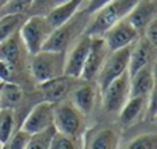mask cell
<instances>
[{
    "label": "cell",
    "instance_id": "obj_1",
    "mask_svg": "<svg viewBox=\"0 0 157 149\" xmlns=\"http://www.w3.org/2000/svg\"><path fill=\"white\" fill-rule=\"evenodd\" d=\"M90 18H91V14L87 13L84 8H80L65 24L54 28L43 50L65 53L83 33H86Z\"/></svg>",
    "mask_w": 157,
    "mask_h": 149
},
{
    "label": "cell",
    "instance_id": "obj_2",
    "mask_svg": "<svg viewBox=\"0 0 157 149\" xmlns=\"http://www.w3.org/2000/svg\"><path fill=\"white\" fill-rule=\"evenodd\" d=\"M138 0H110L103 7L91 14V18L86 28L90 36H102L112 25L127 18Z\"/></svg>",
    "mask_w": 157,
    "mask_h": 149
},
{
    "label": "cell",
    "instance_id": "obj_3",
    "mask_svg": "<svg viewBox=\"0 0 157 149\" xmlns=\"http://www.w3.org/2000/svg\"><path fill=\"white\" fill-rule=\"evenodd\" d=\"M65 53L41 50L29 58V73L36 84L63 75Z\"/></svg>",
    "mask_w": 157,
    "mask_h": 149
},
{
    "label": "cell",
    "instance_id": "obj_4",
    "mask_svg": "<svg viewBox=\"0 0 157 149\" xmlns=\"http://www.w3.org/2000/svg\"><path fill=\"white\" fill-rule=\"evenodd\" d=\"M54 128L66 135L83 137L87 130V116L66 98L54 104Z\"/></svg>",
    "mask_w": 157,
    "mask_h": 149
},
{
    "label": "cell",
    "instance_id": "obj_5",
    "mask_svg": "<svg viewBox=\"0 0 157 149\" xmlns=\"http://www.w3.org/2000/svg\"><path fill=\"white\" fill-rule=\"evenodd\" d=\"M54 28L47 21L46 15H28L18 33L29 55L41 51L46 46Z\"/></svg>",
    "mask_w": 157,
    "mask_h": 149
},
{
    "label": "cell",
    "instance_id": "obj_6",
    "mask_svg": "<svg viewBox=\"0 0 157 149\" xmlns=\"http://www.w3.org/2000/svg\"><path fill=\"white\" fill-rule=\"evenodd\" d=\"M130 98V75L123 73L101 91L102 111L108 115H119Z\"/></svg>",
    "mask_w": 157,
    "mask_h": 149
},
{
    "label": "cell",
    "instance_id": "obj_7",
    "mask_svg": "<svg viewBox=\"0 0 157 149\" xmlns=\"http://www.w3.org/2000/svg\"><path fill=\"white\" fill-rule=\"evenodd\" d=\"M130 51L131 46L124 47V49L110 51L101 68L99 73L97 76V83L99 91L105 90L108 84H110L114 79L120 77L123 73L128 72V61H130Z\"/></svg>",
    "mask_w": 157,
    "mask_h": 149
},
{
    "label": "cell",
    "instance_id": "obj_8",
    "mask_svg": "<svg viewBox=\"0 0 157 149\" xmlns=\"http://www.w3.org/2000/svg\"><path fill=\"white\" fill-rule=\"evenodd\" d=\"M50 127H54V104L44 100L37 101L29 109L19 126L28 134L40 133Z\"/></svg>",
    "mask_w": 157,
    "mask_h": 149
},
{
    "label": "cell",
    "instance_id": "obj_9",
    "mask_svg": "<svg viewBox=\"0 0 157 149\" xmlns=\"http://www.w3.org/2000/svg\"><path fill=\"white\" fill-rule=\"evenodd\" d=\"M90 46H91V36L87 35V33H83L66 50L63 75L80 79L84 64H86V60H87V55H88V51H90Z\"/></svg>",
    "mask_w": 157,
    "mask_h": 149
},
{
    "label": "cell",
    "instance_id": "obj_10",
    "mask_svg": "<svg viewBox=\"0 0 157 149\" xmlns=\"http://www.w3.org/2000/svg\"><path fill=\"white\" fill-rule=\"evenodd\" d=\"M119 147L120 133L114 126H97L83 134V149H119Z\"/></svg>",
    "mask_w": 157,
    "mask_h": 149
},
{
    "label": "cell",
    "instance_id": "obj_11",
    "mask_svg": "<svg viewBox=\"0 0 157 149\" xmlns=\"http://www.w3.org/2000/svg\"><path fill=\"white\" fill-rule=\"evenodd\" d=\"M103 40H105L106 46L110 51H116V50L124 49V47L132 46L139 37V32L130 24L127 18L121 19V21L116 22L112 25L108 30L102 35Z\"/></svg>",
    "mask_w": 157,
    "mask_h": 149
},
{
    "label": "cell",
    "instance_id": "obj_12",
    "mask_svg": "<svg viewBox=\"0 0 157 149\" xmlns=\"http://www.w3.org/2000/svg\"><path fill=\"white\" fill-rule=\"evenodd\" d=\"M80 80L81 79L62 75L55 79H51V80L44 81V83L37 84V90L41 95V100L57 104L59 101L69 98L71 92L73 91V88L77 86Z\"/></svg>",
    "mask_w": 157,
    "mask_h": 149
},
{
    "label": "cell",
    "instance_id": "obj_13",
    "mask_svg": "<svg viewBox=\"0 0 157 149\" xmlns=\"http://www.w3.org/2000/svg\"><path fill=\"white\" fill-rule=\"evenodd\" d=\"M110 50L108 49L102 36H91V46L84 64L80 79L84 81H95Z\"/></svg>",
    "mask_w": 157,
    "mask_h": 149
},
{
    "label": "cell",
    "instance_id": "obj_14",
    "mask_svg": "<svg viewBox=\"0 0 157 149\" xmlns=\"http://www.w3.org/2000/svg\"><path fill=\"white\" fill-rule=\"evenodd\" d=\"M99 95L101 91L95 81L80 80L77 86L73 88V91L71 92L69 100L84 116L88 117L94 112Z\"/></svg>",
    "mask_w": 157,
    "mask_h": 149
},
{
    "label": "cell",
    "instance_id": "obj_15",
    "mask_svg": "<svg viewBox=\"0 0 157 149\" xmlns=\"http://www.w3.org/2000/svg\"><path fill=\"white\" fill-rule=\"evenodd\" d=\"M29 53L26 51L19 33H14L0 43V60L29 69Z\"/></svg>",
    "mask_w": 157,
    "mask_h": 149
},
{
    "label": "cell",
    "instance_id": "obj_16",
    "mask_svg": "<svg viewBox=\"0 0 157 149\" xmlns=\"http://www.w3.org/2000/svg\"><path fill=\"white\" fill-rule=\"evenodd\" d=\"M156 47L147 41L144 36L138 39L131 46L130 61H128V75H134L139 69L147 65H155L156 62Z\"/></svg>",
    "mask_w": 157,
    "mask_h": 149
},
{
    "label": "cell",
    "instance_id": "obj_17",
    "mask_svg": "<svg viewBox=\"0 0 157 149\" xmlns=\"http://www.w3.org/2000/svg\"><path fill=\"white\" fill-rule=\"evenodd\" d=\"M155 90V65H147L130 76V97H149Z\"/></svg>",
    "mask_w": 157,
    "mask_h": 149
},
{
    "label": "cell",
    "instance_id": "obj_18",
    "mask_svg": "<svg viewBox=\"0 0 157 149\" xmlns=\"http://www.w3.org/2000/svg\"><path fill=\"white\" fill-rule=\"evenodd\" d=\"M157 18V0H138L130 14L127 15V19L130 24L135 28L142 36L145 28Z\"/></svg>",
    "mask_w": 157,
    "mask_h": 149
},
{
    "label": "cell",
    "instance_id": "obj_19",
    "mask_svg": "<svg viewBox=\"0 0 157 149\" xmlns=\"http://www.w3.org/2000/svg\"><path fill=\"white\" fill-rule=\"evenodd\" d=\"M146 104L147 97H130L117 115L120 124L124 127H130V126H134L138 122H141L145 117Z\"/></svg>",
    "mask_w": 157,
    "mask_h": 149
},
{
    "label": "cell",
    "instance_id": "obj_20",
    "mask_svg": "<svg viewBox=\"0 0 157 149\" xmlns=\"http://www.w3.org/2000/svg\"><path fill=\"white\" fill-rule=\"evenodd\" d=\"M35 91V90H33ZM26 90L22 86L11 81H2V90H0V105L2 108L17 111L25 105L26 98Z\"/></svg>",
    "mask_w": 157,
    "mask_h": 149
},
{
    "label": "cell",
    "instance_id": "obj_21",
    "mask_svg": "<svg viewBox=\"0 0 157 149\" xmlns=\"http://www.w3.org/2000/svg\"><path fill=\"white\" fill-rule=\"evenodd\" d=\"M84 3H86V0H68L65 3L57 4L46 15V18L52 28H57L59 25L65 24L68 19H71L83 7Z\"/></svg>",
    "mask_w": 157,
    "mask_h": 149
},
{
    "label": "cell",
    "instance_id": "obj_22",
    "mask_svg": "<svg viewBox=\"0 0 157 149\" xmlns=\"http://www.w3.org/2000/svg\"><path fill=\"white\" fill-rule=\"evenodd\" d=\"M19 128L15 112L13 109H0V142L4 144L14 133Z\"/></svg>",
    "mask_w": 157,
    "mask_h": 149
},
{
    "label": "cell",
    "instance_id": "obj_23",
    "mask_svg": "<svg viewBox=\"0 0 157 149\" xmlns=\"http://www.w3.org/2000/svg\"><path fill=\"white\" fill-rule=\"evenodd\" d=\"M28 15H19V14H7L0 15V43L10 37L11 35L17 33L26 19Z\"/></svg>",
    "mask_w": 157,
    "mask_h": 149
},
{
    "label": "cell",
    "instance_id": "obj_24",
    "mask_svg": "<svg viewBox=\"0 0 157 149\" xmlns=\"http://www.w3.org/2000/svg\"><path fill=\"white\" fill-rule=\"evenodd\" d=\"M50 149H83V137H72L55 131Z\"/></svg>",
    "mask_w": 157,
    "mask_h": 149
},
{
    "label": "cell",
    "instance_id": "obj_25",
    "mask_svg": "<svg viewBox=\"0 0 157 149\" xmlns=\"http://www.w3.org/2000/svg\"><path fill=\"white\" fill-rule=\"evenodd\" d=\"M54 134H55L54 127H50L44 131H40V133L30 134L25 149H50V144H51Z\"/></svg>",
    "mask_w": 157,
    "mask_h": 149
},
{
    "label": "cell",
    "instance_id": "obj_26",
    "mask_svg": "<svg viewBox=\"0 0 157 149\" xmlns=\"http://www.w3.org/2000/svg\"><path fill=\"white\" fill-rule=\"evenodd\" d=\"M30 6H32V0H10L2 7L0 15H7V14L29 15Z\"/></svg>",
    "mask_w": 157,
    "mask_h": 149
},
{
    "label": "cell",
    "instance_id": "obj_27",
    "mask_svg": "<svg viewBox=\"0 0 157 149\" xmlns=\"http://www.w3.org/2000/svg\"><path fill=\"white\" fill-rule=\"evenodd\" d=\"M125 149H157V135L156 133L141 134L128 142Z\"/></svg>",
    "mask_w": 157,
    "mask_h": 149
},
{
    "label": "cell",
    "instance_id": "obj_28",
    "mask_svg": "<svg viewBox=\"0 0 157 149\" xmlns=\"http://www.w3.org/2000/svg\"><path fill=\"white\" fill-rule=\"evenodd\" d=\"M29 137H30V134H28L26 131H24L22 128H18V130L3 144L2 149H25Z\"/></svg>",
    "mask_w": 157,
    "mask_h": 149
},
{
    "label": "cell",
    "instance_id": "obj_29",
    "mask_svg": "<svg viewBox=\"0 0 157 149\" xmlns=\"http://www.w3.org/2000/svg\"><path fill=\"white\" fill-rule=\"evenodd\" d=\"M55 7V0H32L29 15H47Z\"/></svg>",
    "mask_w": 157,
    "mask_h": 149
},
{
    "label": "cell",
    "instance_id": "obj_30",
    "mask_svg": "<svg viewBox=\"0 0 157 149\" xmlns=\"http://www.w3.org/2000/svg\"><path fill=\"white\" fill-rule=\"evenodd\" d=\"M142 36H144L147 41H150L153 46H157V18L153 19V21L145 28Z\"/></svg>",
    "mask_w": 157,
    "mask_h": 149
},
{
    "label": "cell",
    "instance_id": "obj_31",
    "mask_svg": "<svg viewBox=\"0 0 157 149\" xmlns=\"http://www.w3.org/2000/svg\"><path fill=\"white\" fill-rule=\"evenodd\" d=\"M109 2H110V0H86V3L83 4V7L81 8H84L87 13L92 14V13H95L97 10H99L101 7H103V6H105L106 3H109Z\"/></svg>",
    "mask_w": 157,
    "mask_h": 149
},
{
    "label": "cell",
    "instance_id": "obj_32",
    "mask_svg": "<svg viewBox=\"0 0 157 149\" xmlns=\"http://www.w3.org/2000/svg\"><path fill=\"white\" fill-rule=\"evenodd\" d=\"M7 2H10V0H0V7H3V6H4Z\"/></svg>",
    "mask_w": 157,
    "mask_h": 149
},
{
    "label": "cell",
    "instance_id": "obj_33",
    "mask_svg": "<svg viewBox=\"0 0 157 149\" xmlns=\"http://www.w3.org/2000/svg\"><path fill=\"white\" fill-rule=\"evenodd\" d=\"M65 2H68V0H55V6L61 4V3H65Z\"/></svg>",
    "mask_w": 157,
    "mask_h": 149
},
{
    "label": "cell",
    "instance_id": "obj_34",
    "mask_svg": "<svg viewBox=\"0 0 157 149\" xmlns=\"http://www.w3.org/2000/svg\"><path fill=\"white\" fill-rule=\"evenodd\" d=\"M0 90H2V81H0ZM0 109H2V105H0Z\"/></svg>",
    "mask_w": 157,
    "mask_h": 149
},
{
    "label": "cell",
    "instance_id": "obj_35",
    "mask_svg": "<svg viewBox=\"0 0 157 149\" xmlns=\"http://www.w3.org/2000/svg\"><path fill=\"white\" fill-rule=\"evenodd\" d=\"M2 147H3V144H2V142H0V149H2Z\"/></svg>",
    "mask_w": 157,
    "mask_h": 149
},
{
    "label": "cell",
    "instance_id": "obj_36",
    "mask_svg": "<svg viewBox=\"0 0 157 149\" xmlns=\"http://www.w3.org/2000/svg\"><path fill=\"white\" fill-rule=\"evenodd\" d=\"M0 10H2V7H0Z\"/></svg>",
    "mask_w": 157,
    "mask_h": 149
}]
</instances>
